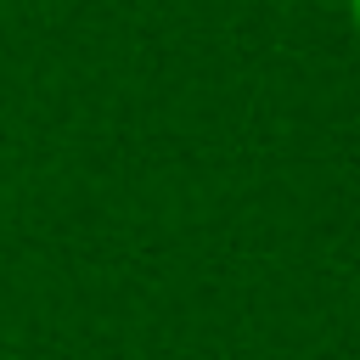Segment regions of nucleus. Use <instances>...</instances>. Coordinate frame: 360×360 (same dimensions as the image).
Masks as SVG:
<instances>
[{
    "mask_svg": "<svg viewBox=\"0 0 360 360\" xmlns=\"http://www.w3.org/2000/svg\"><path fill=\"white\" fill-rule=\"evenodd\" d=\"M349 6V17H354V28H360V0H343Z\"/></svg>",
    "mask_w": 360,
    "mask_h": 360,
    "instance_id": "f257e3e1",
    "label": "nucleus"
}]
</instances>
